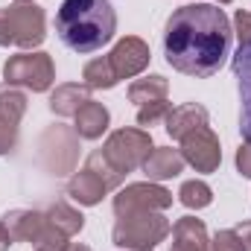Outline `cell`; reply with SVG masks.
<instances>
[{
	"instance_id": "1",
	"label": "cell",
	"mask_w": 251,
	"mask_h": 251,
	"mask_svg": "<svg viewBox=\"0 0 251 251\" xmlns=\"http://www.w3.org/2000/svg\"><path fill=\"white\" fill-rule=\"evenodd\" d=\"M231 24L213 3H187L164 26V56L173 70L196 79L213 76L231 50Z\"/></svg>"
},
{
	"instance_id": "2",
	"label": "cell",
	"mask_w": 251,
	"mask_h": 251,
	"mask_svg": "<svg viewBox=\"0 0 251 251\" xmlns=\"http://www.w3.org/2000/svg\"><path fill=\"white\" fill-rule=\"evenodd\" d=\"M56 32L73 53H94L114 38L117 15L108 0H62Z\"/></svg>"
},
{
	"instance_id": "3",
	"label": "cell",
	"mask_w": 251,
	"mask_h": 251,
	"mask_svg": "<svg viewBox=\"0 0 251 251\" xmlns=\"http://www.w3.org/2000/svg\"><path fill=\"white\" fill-rule=\"evenodd\" d=\"M47 38L44 9L35 3H12L0 6V47L32 50Z\"/></svg>"
},
{
	"instance_id": "4",
	"label": "cell",
	"mask_w": 251,
	"mask_h": 251,
	"mask_svg": "<svg viewBox=\"0 0 251 251\" xmlns=\"http://www.w3.org/2000/svg\"><path fill=\"white\" fill-rule=\"evenodd\" d=\"M173 231L170 219L161 210H146V213H128V216H117L114 225V243L120 249L128 251H155L158 243L167 240V234Z\"/></svg>"
},
{
	"instance_id": "5",
	"label": "cell",
	"mask_w": 251,
	"mask_h": 251,
	"mask_svg": "<svg viewBox=\"0 0 251 251\" xmlns=\"http://www.w3.org/2000/svg\"><path fill=\"white\" fill-rule=\"evenodd\" d=\"M149 152H152V134L146 128H117L102 146V155L123 176L137 170V167H143Z\"/></svg>"
},
{
	"instance_id": "6",
	"label": "cell",
	"mask_w": 251,
	"mask_h": 251,
	"mask_svg": "<svg viewBox=\"0 0 251 251\" xmlns=\"http://www.w3.org/2000/svg\"><path fill=\"white\" fill-rule=\"evenodd\" d=\"M3 76L9 85H21V88L41 94L53 85L56 67H53V59L47 53H18L3 64Z\"/></svg>"
},
{
	"instance_id": "7",
	"label": "cell",
	"mask_w": 251,
	"mask_h": 251,
	"mask_svg": "<svg viewBox=\"0 0 251 251\" xmlns=\"http://www.w3.org/2000/svg\"><path fill=\"white\" fill-rule=\"evenodd\" d=\"M38 155H41V164L50 173H56V176L73 173L76 158H79V134H76V128L70 131L67 126H50L38 140Z\"/></svg>"
},
{
	"instance_id": "8",
	"label": "cell",
	"mask_w": 251,
	"mask_h": 251,
	"mask_svg": "<svg viewBox=\"0 0 251 251\" xmlns=\"http://www.w3.org/2000/svg\"><path fill=\"white\" fill-rule=\"evenodd\" d=\"M173 204V193L161 184L143 181V184H128L114 196V213L128 216V213H146V210H167Z\"/></svg>"
},
{
	"instance_id": "9",
	"label": "cell",
	"mask_w": 251,
	"mask_h": 251,
	"mask_svg": "<svg viewBox=\"0 0 251 251\" xmlns=\"http://www.w3.org/2000/svg\"><path fill=\"white\" fill-rule=\"evenodd\" d=\"M181 158L190 164L196 173H213L222 161V149H219V137L201 126L196 131H190L187 137H181Z\"/></svg>"
},
{
	"instance_id": "10",
	"label": "cell",
	"mask_w": 251,
	"mask_h": 251,
	"mask_svg": "<svg viewBox=\"0 0 251 251\" xmlns=\"http://www.w3.org/2000/svg\"><path fill=\"white\" fill-rule=\"evenodd\" d=\"M149 59H152L149 44H146L143 38H134V35L120 38V41L114 44V50L108 53V62L114 67L117 79H131V76L143 73V70L149 67Z\"/></svg>"
},
{
	"instance_id": "11",
	"label": "cell",
	"mask_w": 251,
	"mask_h": 251,
	"mask_svg": "<svg viewBox=\"0 0 251 251\" xmlns=\"http://www.w3.org/2000/svg\"><path fill=\"white\" fill-rule=\"evenodd\" d=\"M231 67L240 85V131L246 134V140H251V41L240 44Z\"/></svg>"
},
{
	"instance_id": "12",
	"label": "cell",
	"mask_w": 251,
	"mask_h": 251,
	"mask_svg": "<svg viewBox=\"0 0 251 251\" xmlns=\"http://www.w3.org/2000/svg\"><path fill=\"white\" fill-rule=\"evenodd\" d=\"M170 251H210L204 222L196 219V216L178 219L173 225V246H170Z\"/></svg>"
},
{
	"instance_id": "13",
	"label": "cell",
	"mask_w": 251,
	"mask_h": 251,
	"mask_svg": "<svg viewBox=\"0 0 251 251\" xmlns=\"http://www.w3.org/2000/svg\"><path fill=\"white\" fill-rule=\"evenodd\" d=\"M181 170H184V158H181V149H173V146H161V149H152V152H149V158L143 161V173L149 176V181L176 178Z\"/></svg>"
},
{
	"instance_id": "14",
	"label": "cell",
	"mask_w": 251,
	"mask_h": 251,
	"mask_svg": "<svg viewBox=\"0 0 251 251\" xmlns=\"http://www.w3.org/2000/svg\"><path fill=\"white\" fill-rule=\"evenodd\" d=\"M3 225H6V231L12 234V240L35 243L38 234H41L44 225H47V213H38V210H9V213L3 216Z\"/></svg>"
},
{
	"instance_id": "15",
	"label": "cell",
	"mask_w": 251,
	"mask_h": 251,
	"mask_svg": "<svg viewBox=\"0 0 251 251\" xmlns=\"http://www.w3.org/2000/svg\"><path fill=\"white\" fill-rule=\"evenodd\" d=\"M164 123H167V134H170L173 140H181V137H187L190 131L207 126V108H201V105H196V102L170 108V114H167Z\"/></svg>"
},
{
	"instance_id": "16",
	"label": "cell",
	"mask_w": 251,
	"mask_h": 251,
	"mask_svg": "<svg viewBox=\"0 0 251 251\" xmlns=\"http://www.w3.org/2000/svg\"><path fill=\"white\" fill-rule=\"evenodd\" d=\"M108 108L102 105V102H94V100H88L79 111H76V134L82 137V140H97V137H102L105 134V128H108Z\"/></svg>"
},
{
	"instance_id": "17",
	"label": "cell",
	"mask_w": 251,
	"mask_h": 251,
	"mask_svg": "<svg viewBox=\"0 0 251 251\" xmlns=\"http://www.w3.org/2000/svg\"><path fill=\"white\" fill-rule=\"evenodd\" d=\"M91 100V88L82 82H67V85H59L50 97V111L59 114V117H76V111Z\"/></svg>"
},
{
	"instance_id": "18",
	"label": "cell",
	"mask_w": 251,
	"mask_h": 251,
	"mask_svg": "<svg viewBox=\"0 0 251 251\" xmlns=\"http://www.w3.org/2000/svg\"><path fill=\"white\" fill-rule=\"evenodd\" d=\"M108 190L105 184L85 167V170H79L70 181H67V196L73 199V201H79V204H85V207H91V204H100L102 201V196H105Z\"/></svg>"
},
{
	"instance_id": "19",
	"label": "cell",
	"mask_w": 251,
	"mask_h": 251,
	"mask_svg": "<svg viewBox=\"0 0 251 251\" xmlns=\"http://www.w3.org/2000/svg\"><path fill=\"white\" fill-rule=\"evenodd\" d=\"M167 91H170V82L164 76H143V79H134L128 85V100L140 108V105H149V102H161L167 100Z\"/></svg>"
},
{
	"instance_id": "20",
	"label": "cell",
	"mask_w": 251,
	"mask_h": 251,
	"mask_svg": "<svg viewBox=\"0 0 251 251\" xmlns=\"http://www.w3.org/2000/svg\"><path fill=\"white\" fill-rule=\"evenodd\" d=\"M82 79H85V85L91 91H108V88H114L120 82L117 73H114V67H111V62H108V56H100V59L85 64Z\"/></svg>"
},
{
	"instance_id": "21",
	"label": "cell",
	"mask_w": 251,
	"mask_h": 251,
	"mask_svg": "<svg viewBox=\"0 0 251 251\" xmlns=\"http://www.w3.org/2000/svg\"><path fill=\"white\" fill-rule=\"evenodd\" d=\"M47 219H50V225L53 228H59L64 237H73V234H79L82 231V225H85V216L76 210V207H70L67 201H56L50 210H47Z\"/></svg>"
},
{
	"instance_id": "22",
	"label": "cell",
	"mask_w": 251,
	"mask_h": 251,
	"mask_svg": "<svg viewBox=\"0 0 251 251\" xmlns=\"http://www.w3.org/2000/svg\"><path fill=\"white\" fill-rule=\"evenodd\" d=\"M24 111H26V94H24V91H18V88H15V85H9V82H6V85H0V117L21 123Z\"/></svg>"
},
{
	"instance_id": "23",
	"label": "cell",
	"mask_w": 251,
	"mask_h": 251,
	"mask_svg": "<svg viewBox=\"0 0 251 251\" xmlns=\"http://www.w3.org/2000/svg\"><path fill=\"white\" fill-rule=\"evenodd\" d=\"M85 167L105 184V190H117L120 187V181H123V173H117L114 167H111V161L102 155V149H97V152H91L88 155V161H85Z\"/></svg>"
},
{
	"instance_id": "24",
	"label": "cell",
	"mask_w": 251,
	"mask_h": 251,
	"mask_svg": "<svg viewBox=\"0 0 251 251\" xmlns=\"http://www.w3.org/2000/svg\"><path fill=\"white\" fill-rule=\"evenodd\" d=\"M178 199H181V204L190 207V210H201V207H207L210 201H213V190L207 187L204 181H184L181 190H178Z\"/></svg>"
},
{
	"instance_id": "25",
	"label": "cell",
	"mask_w": 251,
	"mask_h": 251,
	"mask_svg": "<svg viewBox=\"0 0 251 251\" xmlns=\"http://www.w3.org/2000/svg\"><path fill=\"white\" fill-rule=\"evenodd\" d=\"M35 246V251H67V237H64L59 228H53L50 225V219H47V225H44V231L38 234V240L32 243Z\"/></svg>"
},
{
	"instance_id": "26",
	"label": "cell",
	"mask_w": 251,
	"mask_h": 251,
	"mask_svg": "<svg viewBox=\"0 0 251 251\" xmlns=\"http://www.w3.org/2000/svg\"><path fill=\"white\" fill-rule=\"evenodd\" d=\"M170 114V102L161 100V102H149V105H140L137 108V123L140 126H155L158 120H167Z\"/></svg>"
},
{
	"instance_id": "27",
	"label": "cell",
	"mask_w": 251,
	"mask_h": 251,
	"mask_svg": "<svg viewBox=\"0 0 251 251\" xmlns=\"http://www.w3.org/2000/svg\"><path fill=\"white\" fill-rule=\"evenodd\" d=\"M15 143H18V123H15V120L0 117V155L12 152V149H15Z\"/></svg>"
},
{
	"instance_id": "28",
	"label": "cell",
	"mask_w": 251,
	"mask_h": 251,
	"mask_svg": "<svg viewBox=\"0 0 251 251\" xmlns=\"http://www.w3.org/2000/svg\"><path fill=\"white\" fill-rule=\"evenodd\" d=\"M210 251H243L237 234H234V228H231V231H219V234L213 237V243H210Z\"/></svg>"
},
{
	"instance_id": "29",
	"label": "cell",
	"mask_w": 251,
	"mask_h": 251,
	"mask_svg": "<svg viewBox=\"0 0 251 251\" xmlns=\"http://www.w3.org/2000/svg\"><path fill=\"white\" fill-rule=\"evenodd\" d=\"M234 26H237V38H240V44H249L251 41V12L240 9V12L234 15Z\"/></svg>"
},
{
	"instance_id": "30",
	"label": "cell",
	"mask_w": 251,
	"mask_h": 251,
	"mask_svg": "<svg viewBox=\"0 0 251 251\" xmlns=\"http://www.w3.org/2000/svg\"><path fill=\"white\" fill-rule=\"evenodd\" d=\"M237 170H240V176L251 178V140H246L237 149Z\"/></svg>"
},
{
	"instance_id": "31",
	"label": "cell",
	"mask_w": 251,
	"mask_h": 251,
	"mask_svg": "<svg viewBox=\"0 0 251 251\" xmlns=\"http://www.w3.org/2000/svg\"><path fill=\"white\" fill-rule=\"evenodd\" d=\"M234 234H237V240H240L243 251H251V222H243V225H237V228H234Z\"/></svg>"
},
{
	"instance_id": "32",
	"label": "cell",
	"mask_w": 251,
	"mask_h": 251,
	"mask_svg": "<svg viewBox=\"0 0 251 251\" xmlns=\"http://www.w3.org/2000/svg\"><path fill=\"white\" fill-rule=\"evenodd\" d=\"M15 240H12V234L6 231V225L0 222V251H9V246H12Z\"/></svg>"
},
{
	"instance_id": "33",
	"label": "cell",
	"mask_w": 251,
	"mask_h": 251,
	"mask_svg": "<svg viewBox=\"0 0 251 251\" xmlns=\"http://www.w3.org/2000/svg\"><path fill=\"white\" fill-rule=\"evenodd\" d=\"M67 251H91L88 246H79V243H73V246H67Z\"/></svg>"
},
{
	"instance_id": "34",
	"label": "cell",
	"mask_w": 251,
	"mask_h": 251,
	"mask_svg": "<svg viewBox=\"0 0 251 251\" xmlns=\"http://www.w3.org/2000/svg\"><path fill=\"white\" fill-rule=\"evenodd\" d=\"M216 3H219V6H225V3H231V0H216Z\"/></svg>"
},
{
	"instance_id": "35",
	"label": "cell",
	"mask_w": 251,
	"mask_h": 251,
	"mask_svg": "<svg viewBox=\"0 0 251 251\" xmlns=\"http://www.w3.org/2000/svg\"><path fill=\"white\" fill-rule=\"evenodd\" d=\"M15 3H32V0H15Z\"/></svg>"
}]
</instances>
